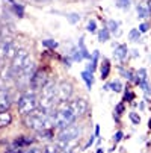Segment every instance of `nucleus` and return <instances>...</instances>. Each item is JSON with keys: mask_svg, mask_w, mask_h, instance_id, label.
<instances>
[{"mask_svg": "<svg viewBox=\"0 0 151 153\" xmlns=\"http://www.w3.org/2000/svg\"><path fill=\"white\" fill-rule=\"evenodd\" d=\"M76 118H77V117L74 115V112L70 109L68 102H62V103H59L57 111H56L55 115H53L55 127H57V129L60 130V129H63V127L73 124V123L76 121Z\"/></svg>", "mask_w": 151, "mask_h": 153, "instance_id": "f257e3e1", "label": "nucleus"}, {"mask_svg": "<svg viewBox=\"0 0 151 153\" xmlns=\"http://www.w3.org/2000/svg\"><path fill=\"white\" fill-rule=\"evenodd\" d=\"M38 106H39V103H38V99L35 96V91L29 90V91L23 93L18 99V111L23 115H27V114L36 111Z\"/></svg>", "mask_w": 151, "mask_h": 153, "instance_id": "f03ea898", "label": "nucleus"}, {"mask_svg": "<svg viewBox=\"0 0 151 153\" xmlns=\"http://www.w3.org/2000/svg\"><path fill=\"white\" fill-rule=\"evenodd\" d=\"M29 64H30L29 52H27V50H24V49L18 50V52H17V55L14 56V59H12V65H11L12 71L15 73V77H17V74H18L20 71H23Z\"/></svg>", "mask_w": 151, "mask_h": 153, "instance_id": "7ed1b4c3", "label": "nucleus"}, {"mask_svg": "<svg viewBox=\"0 0 151 153\" xmlns=\"http://www.w3.org/2000/svg\"><path fill=\"white\" fill-rule=\"evenodd\" d=\"M79 135H80V127L73 123V124H70V126L59 130L57 140H60V141H71V140H77Z\"/></svg>", "mask_w": 151, "mask_h": 153, "instance_id": "20e7f679", "label": "nucleus"}, {"mask_svg": "<svg viewBox=\"0 0 151 153\" xmlns=\"http://www.w3.org/2000/svg\"><path fill=\"white\" fill-rule=\"evenodd\" d=\"M71 96H73V85H71L70 82H67V80H62V82L57 85V93H56L57 103L68 102Z\"/></svg>", "mask_w": 151, "mask_h": 153, "instance_id": "39448f33", "label": "nucleus"}, {"mask_svg": "<svg viewBox=\"0 0 151 153\" xmlns=\"http://www.w3.org/2000/svg\"><path fill=\"white\" fill-rule=\"evenodd\" d=\"M17 52L18 50L11 39H6L0 44V59H14Z\"/></svg>", "mask_w": 151, "mask_h": 153, "instance_id": "423d86ee", "label": "nucleus"}, {"mask_svg": "<svg viewBox=\"0 0 151 153\" xmlns=\"http://www.w3.org/2000/svg\"><path fill=\"white\" fill-rule=\"evenodd\" d=\"M68 106L70 109L74 112L76 117H82L86 114V111H88V102L83 100V99H74V100H70L68 102Z\"/></svg>", "mask_w": 151, "mask_h": 153, "instance_id": "0eeeda50", "label": "nucleus"}, {"mask_svg": "<svg viewBox=\"0 0 151 153\" xmlns=\"http://www.w3.org/2000/svg\"><path fill=\"white\" fill-rule=\"evenodd\" d=\"M47 74L44 71H35V74L32 76V80H30V86L33 91H38V90H42L44 88V85L47 83Z\"/></svg>", "mask_w": 151, "mask_h": 153, "instance_id": "6e6552de", "label": "nucleus"}, {"mask_svg": "<svg viewBox=\"0 0 151 153\" xmlns=\"http://www.w3.org/2000/svg\"><path fill=\"white\" fill-rule=\"evenodd\" d=\"M9 106H11V97L8 96L6 91H0V112L8 111Z\"/></svg>", "mask_w": 151, "mask_h": 153, "instance_id": "1a4fd4ad", "label": "nucleus"}, {"mask_svg": "<svg viewBox=\"0 0 151 153\" xmlns=\"http://www.w3.org/2000/svg\"><path fill=\"white\" fill-rule=\"evenodd\" d=\"M127 53H128V49L125 44H118L115 47V56L119 59V61H124L127 58Z\"/></svg>", "mask_w": 151, "mask_h": 153, "instance_id": "9d476101", "label": "nucleus"}, {"mask_svg": "<svg viewBox=\"0 0 151 153\" xmlns=\"http://www.w3.org/2000/svg\"><path fill=\"white\" fill-rule=\"evenodd\" d=\"M82 79H83V82L86 83V88L92 90V85H94V76H92V73L88 71V70L82 71Z\"/></svg>", "mask_w": 151, "mask_h": 153, "instance_id": "9b49d317", "label": "nucleus"}, {"mask_svg": "<svg viewBox=\"0 0 151 153\" xmlns=\"http://www.w3.org/2000/svg\"><path fill=\"white\" fill-rule=\"evenodd\" d=\"M32 143H33V140H32V138L21 137V138H18V140H15V141H14V146H15V147H18V149H23V147L30 146Z\"/></svg>", "mask_w": 151, "mask_h": 153, "instance_id": "f8f14e48", "label": "nucleus"}, {"mask_svg": "<svg viewBox=\"0 0 151 153\" xmlns=\"http://www.w3.org/2000/svg\"><path fill=\"white\" fill-rule=\"evenodd\" d=\"M0 77H2L3 80H11L15 77V73L12 71L11 65H8V67H3L2 68V73H0Z\"/></svg>", "mask_w": 151, "mask_h": 153, "instance_id": "ddd939ff", "label": "nucleus"}, {"mask_svg": "<svg viewBox=\"0 0 151 153\" xmlns=\"http://www.w3.org/2000/svg\"><path fill=\"white\" fill-rule=\"evenodd\" d=\"M12 121V117L8 111H3V112H0V127H6L9 126Z\"/></svg>", "mask_w": 151, "mask_h": 153, "instance_id": "4468645a", "label": "nucleus"}, {"mask_svg": "<svg viewBox=\"0 0 151 153\" xmlns=\"http://www.w3.org/2000/svg\"><path fill=\"white\" fill-rule=\"evenodd\" d=\"M6 2H9L11 3V6H12V9H14V12L21 18V17H23L24 15V8L23 6H21L20 3H17V2H14V0H6Z\"/></svg>", "mask_w": 151, "mask_h": 153, "instance_id": "2eb2a0df", "label": "nucleus"}, {"mask_svg": "<svg viewBox=\"0 0 151 153\" xmlns=\"http://www.w3.org/2000/svg\"><path fill=\"white\" fill-rule=\"evenodd\" d=\"M148 80V76H147V70L145 68H139V71L136 73V79H135V83L141 85L142 82H147Z\"/></svg>", "mask_w": 151, "mask_h": 153, "instance_id": "dca6fc26", "label": "nucleus"}, {"mask_svg": "<svg viewBox=\"0 0 151 153\" xmlns=\"http://www.w3.org/2000/svg\"><path fill=\"white\" fill-rule=\"evenodd\" d=\"M98 58H100V52H98V50H95V52L92 53V61H91L89 67H88V71H91V73H94V71H95L97 64H98Z\"/></svg>", "mask_w": 151, "mask_h": 153, "instance_id": "f3484780", "label": "nucleus"}, {"mask_svg": "<svg viewBox=\"0 0 151 153\" xmlns=\"http://www.w3.org/2000/svg\"><path fill=\"white\" fill-rule=\"evenodd\" d=\"M136 12H138V17L139 18H147L150 15V9L145 5H138L136 6Z\"/></svg>", "mask_w": 151, "mask_h": 153, "instance_id": "a211bd4d", "label": "nucleus"}, {"mask_svg": "<svg viewBox=\"0 0 151 153\" xmlns=\"http://www.w3.org/2000/svg\"><path fill=\"white\" fill-rule=\"evenodd\" d=\"M109 38H110V32H109V29H107V27H103V29L98 32V41H100V42L109 41Z\"/></svg>", "mask_w": 151, "mask_h": 153, "instance_id": "6ab92c4d", "label": "nucleus"}, {"mask_svg": "<svg viewBox=\"0 0 151 153\" xmlns=\"http://www.w3.org/2000/svg\"><path fill=\"white\" fill-rule=\"evenodd\" d=\"M109 71H110V64H109L107 59H104L103 61V67H101V79H107Z\"/></svg>", "mask_w": 151, "mask_h": 153, "instance_id": "aec40b11", "label": "nucleus"}, {"mask_svg": "<svg viewBox=\"0 0 151 153\" xmlns=\"http://www.w3.org/2000/svg\"><path fill=\"white\" fill-rule=\"evenodd\" d=\"M59 152H62V150L59 149V146H57L56 143L47 144V146L44 147V153H59Z\"/></svg>", "mask_w": 151, "mask_h": 153, "instance_id": "412c9836", "label": "nucleus"}, {"mask_svg": "<svg viewBox=\"0 0 151 153\" xmlns=\"http://www.w3.org/2000/svg\"><path fill=\"white\" fill-rule=\"evenodd\" d=\"M79 50L82 52V55H83V58H85V59H91V55L88 53V49L85 47L83 38H80V39H79Z\"/></svg>", "mask_w": 151, "mask_h": 153, "instance_id": "4be33fe9", "label": "nucleus"}, {"mask_svg": "<svg viewBox=\"0 0 151 153\" xmlns=\"http://www.w3.org/2000/svg\"><path fill=\"white\" fill-rule=\"evenodd\" d=\"M128 38H130V41L138 42V41L141 39V32H139V29H132L130 33H128Z\"/></svg>", "mask_w": 151, "mask_h": 153, "instance_id": "5701e85b", "label": "nucleus"}, {"mask_svg": "<svg viewBox=\"0 0 151 153\" xmlns=\"http://www.w3.org/2000/svg\"><path fill=\"white\" fill-rule=\"evenodd\" d=\"M109 88H112V91H115V93H119V91H122V83L119 80H113L112 83H109Z\"/></svg>", "mask_w": 151, "mask_h": 153, "instance_id": "b1692460", "label": "nucleus"}, {"mask_svg": "<svg viewBox=\"0 0 151 153\" xmlns=\"http://www.w3.org/2000/svg\"><path fill=\"white\" fill-rule=\"evenodd\" d=\"M118 21H115V20H109V21H107V29H109V32H116L118 30Z\"/></svg>", "mask_w": 151, "mask_h": 153, "instance_id": "393cba45", "label": "nucleus"}, {"mask_svg": "<svg viewBox=\"0 0 151 153\" xmlns=\"http://www.w3.org/2000/svg\"><path fill=\"white\" fill-rule=\"evenodd\" d=\"M42 46L49 47V49H56L57 47V42L53 41V39H44V41H42Z\"/></svg>", "mask_w": 151, "mask_h": 153, "instance_id": "a878e982", "label": "nucleus"}, {"mask_svg": "<svg viewBox=\"0 0 151 153\" xmlns=\"http://www.w3.org/2000/svg\"><path fill=\"white\" fill-rule=\"evenodd\" d=\"M128 118H130V121H132L133 124H139V123H141V117H139V114H136V112H130V114H128Z\"/></svg>", "mask_w": 151, "mask_h": 153, "instance_id": "bb28decb", "label": "nucleus"}, {"mask_svg": "<svg viewBox=\"0 0 151 153\" xmlns=\"http://www.w3.org/2000/svg\"><path fill=\"white\" fill-rule=\"evenodd\" d=\"M71 56H73V61H82L83 59V55H82V52L79 49H73Z\"/></svg>", "mask_w": 151, "mask_h": 153, "instance_id": "cd10ccee", "label": "nucleus"}, {"mask_svg": "<svg viewBox=\"0 0 151 153\" xmlns=\"http://www.w3.org/2000/svg\"><path fill=\"white\" fill-rule=\"evenodd\" d=\"M116 5H118V8L128 9V6H130V0H116Z\"/></svg>", "mask_w": 151, "mask_h": 153, "instance_id": "c85d7f7f", "label": "nucleus"}, {"mask_svg": "<svg viewBox=\"0 0 151 153\" xmlns=\"http://www.w3.org/2000/svg\"><path fill=\"white\" fill-rule=\"evenodd\" d=\"M67 18H68V21H70V23L76 25L77 21L80 20V15H79V14H68V15H67Z\"/></svg>", "mask_w": 151, "mask_h": 153, "instance_id": "c756f323", "label": "nucleus"}, {"mask_svg": "<svg viewBox=\"0 0 151 153\" xmlns=\"http://www.w3.org/2000/svg\"><path fill=\"white\" fill-rule=\"evenodd\" d=\"M86 29H88V32H95L97 30V23H95V20H91L89 21V23H88V27H86Z\"/></svg>", "mask_w": 151, "mask_h": 153, "instance_id": "7c9ffc66", "label": "nucleus"}, {"mask_svg": "<svg viewBox=\"0 0 151 153\" xmlns=\"http://www.w3.org/2000/svg\"><path fill=\"white\" fill-rule=\"evenodd\" d=\"M121 73H122V74H124V77H125V79H128V80H135V77H136L132 71H124L122 68H121Z\"/></svg>", "mask_w": 151, "mask_h": 153, "instance_id": "2f4dec72", "label": "nucleus"}, {"mask_svg": "<svg viewBox=\"0 0 151 153\" xmlns=\"http://www.w3.org/2000/svg\"><path fill=\"white\" fill-rule=\"evenodd\" d=\"M139 86H141V88H142V90H144L145 93H151V86H150L148 80H147V82H142V83H141Z\"/></svg>", "mask_w": 151, "mask_h": 153, "instance_id": "473e14b6", "label": "nucleus"}, {"mask_svg": "<svg viewBox=\"0 0 151 153\" xmlns=\"http://www.w3.org/2000/svg\"><path fill=\"white\" fill-rule=\"evenodd\" d=\"M17 153H39V150L38 149H21Z\"/></svg>", "mask_w": 151, "mask_h": 153, "instance_id": "72a5a7b5", "label": "nucleus"}, {"mask_svg": "<svg viewBox=\"0 0 151 153\" xmlns=\"http://www.w3.org/2000/svg\"><path fill=\"white\" fill-rule=\"evenodd\" d=\"M115 112H116V115H121V114L124 112V105H122V103L116 105V108H115Z\"/></svg>", "mask_w": 151, "mask_h": 153, "instance_id": "f704fd0d", "label": "nucleus"}, {"mask_svg": "<svg viewBox=\"0 0 151 153\" xmlns=\"http://www.w3.org/2000/svg\"><path fill=\"white\" fill-rule=\"evenodd\" d=\"M122 137H124V134L121 132V130H118V132L115 134V137H113V140H115V143H119V141L122 140Z\"/></svg>", "mask_w": 151, "mask_h": 153, "instance_id": "c9c22d12", "label": "nucleus"}, {"mask_svg": "<svg viewBox=\"0 0 151 153\" xmlns=\"http://www.w3.org/2000/svg\"><path fill=\"white\" fill-rule=\"evenodd\" d=\"M133 93L130 91V90H127V93H125V96H124V100H128V102H130V100H133Z\"/></svg>", "mask_w": 151, "mask_h": 153, "instance_id": "e433bc0d", "label": "nucleus"}, {"mask_svg": "<svg viewBox=\"0 0 151 153\" xmlns=\"http://www.w3.org/2000/svg\"><path fill=\"white\" fill-rule=\"evenodd\" d=\"M147 30H148V25H147V23H142V25L139 26V32L144 33V32H147Z\"/></svg>", "mask_w": 151, "mask_h": 153, "instance_id": "4c0bfd02", "label": "nucleus"}, {"mask_svg": "<svg viewBox=\"0 0 151 153\" xmlns=\"http://www.w3.org/2000/svg\"><path fill=\"white\" fill-rule=\"evenodd\" d=\"M94 144V137H91L89 140H88V143H86V146H85V149H88V147H91Z\"/></svg>", "mask_w": 151, "mask_h": 153, "instance_id": "58836bf2", "label": "nucleus"}, {"mask_svg": "<svg viewBox=\"0 0 151 153\" xmlns=\"http://www.w3.org/2000/svg\"><path fill=\"white\" fill-rule=\"evenodd\" d=\"M98 134H100V126L97 124V126H95V135L98 137Z\"/></svg>", "mask_w": 151, "mask_h": 153, "instance_id": "ea45409f", "label": "nucleus"}, {"mask_svg": "<svg viewBox=\"0 0 151 153\" xmlns=\"http://www.w3.org/2000/svg\"><path fill=\"white\" fill-rule=\"evenodd\" d=\"M97 153H103V149H98V150H97Z\"/></svg>", "mask_w": 151, "mask_h": 153, "instance_id": "a19ab883", "label": "nucleus"}, {"mask_svg": "<svg viewBox=\"0 0 151 153\" xmlns=\"http://www.w3.org/2000/svg\"><path fill=\"white\" fill-rule=\"evenodd\" d=\"M59 153H74V152H59Z\"/></svg>", "mask_w": 151, "mask_h": 153, "instance_id": "79ce46f5", "label": "nucleus"}, {"mask_svg": "<svg viewBox=\"0 0 151 153\" xmlns=\"http://www.w3.org/2000/svg\"><path fill=\"white\" fill-rule=\"evenodd\" d=\"M148 126H150V129H151V118H150V121H148Z\"/></svg>", "mask_w": 151, "mask_h": 153, "instance_id": "37998d69", "label": "nucleus"}, {"mask_svg": "<svg viewBox=\"0 0 151 153\" xmlns=\"http://www.w3.org/2000/svg\"><path fill=\"white\" fill-rule=\"evenodd\" d=\"M11 153H14V152H11Z\"/></svg>", "mask_w": 151, "mask_h": 153, "instance_id": "c03bdc74", "label": "nucleus"}]
</instances>
